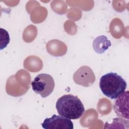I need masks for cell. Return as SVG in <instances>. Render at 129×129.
<instances>
[{"label":"cell","mask_w":129,"mask_h":129,"mask_svg":"<svg viewBox=\"0 0 129 129\" xmlns=\"http://www.w3.org/2000/svg\"><path fill=\"white\" fill-rule=\"evenodd\" d=\"M58 113L70 119L80 118L85 112V108L81 100L72 94L64 95L59 97L55 105Z\"/></svg>","instance_id":"6da1fadb"},{"label":"cell","mask_w":129,"mask_h":129,"mask_svg":"<svg viewBox=\"0 0 129 129\" xmlns=\"http://www.w3.org/2000/svg\"><path fill=\"white\" fill-rule=\"evenodd\" d=\"M126 81L116 73L110 72L101 77L99 87L102 93L108 98L115 99L126 89Z\"/></svg>","instance_id":"7a4b0ae2"},{"label":"cell","mask_w":129,"mask_h":129,"mask_svg":"<svg viewBox=\"0 0 129 129\" xmlns=\"http://www.w3.org/2000/svg\"><path fill=\"white\" fill-rule=\"evenodd\" d=\"M32 90L42 98L49 96L53 91L55 83L53 78L47 74H38L31 82Z\"/></svg>","instance_id":"3957f363"},{"label":"cell","mask_w":129,"mask_h":129,"mask_svg":"<svg viewBox=\"0 0 129 129\" xmlns=\"http://www.w3.org/2000/svg\"><path fill=\"white\" fill-rule=\"evenodd\" d=\"M44 129H73L74 124L70 119L61 115L53 114L46 118L41 124Z\"/></svg>","instance_id":"277c9868"},{"label":"cell","mask_w":129,"mask_h":129,"mask_svg":"<svg viewBox=\"0 0 129 129\" xmlns=\"http://www.w3.org/2000/svg\"><path fill=\"white\" fill-rule=\"evenodd\" d=\"M74 82L84 87L91 86L95 81V75L92 69L88 66L80 67L74 74Z\"/></svg>","instance_id":"5b68a950"},{"label":"cell","mask_w":129,"mask_h":129,"mask_svg":"<svg viewBox=\"0 0 129 129\" xmlns=\"http://www.w3.org/2000/svg\"><path fill=\"white\" fill-rule=\"evenodd\" d=\"M128 91H124L114 101L113 109L115 114L119 117L128 120Z\"/></svg>","instance_id":"8992f818"},{"label":"cell","mask_w":129,"mask_h":129,"mask_svg":"<svg viewBox=\"0 0 129 129\" xmlns=\"http://www.w3.org/2000/svg\"><path fill=\"white\" fill-rule=\"evenodd\" d=\"M111 45V43L105 35H100L94 39L93 41L94 50L98 54L104 53Z\"/></svg>","instance_id":"52a82bcc"}]
</instances>
